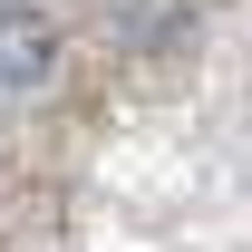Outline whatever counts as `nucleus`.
Segmentation results:
<instances>
[{
	"label": "nucleus",
	"instance_id": "nucleus-1",
	"mask_svg": "<svg viewBox=\"0 0 252 252\" xmlns=\"http://www.w3.org/2000/svg\"><path fill=\"white\" fill-rule=\"evenodd\" d=\"M49 68H59V20L39 0H10L0 10V88H39Z\"/></svg>",
	"mask_w": 252,
	"mask_h": 252
},
{
	"label": "nucleus",
	"instance_id": "nucleus-2",
	"mask_svg": "<svg viewBox=\"0 0 252 252\" xmlns=\"http://www.w3.org/2000/svg\"><path fill=\"white\" fill-rule=\"evenodd\" d=\"M156 30H165V39L185 30V10H175V0H146V10H136V39H156Z\"/></svg>",
	"mask_w": 252,
	"mask_h": 252
}]
</instances>
